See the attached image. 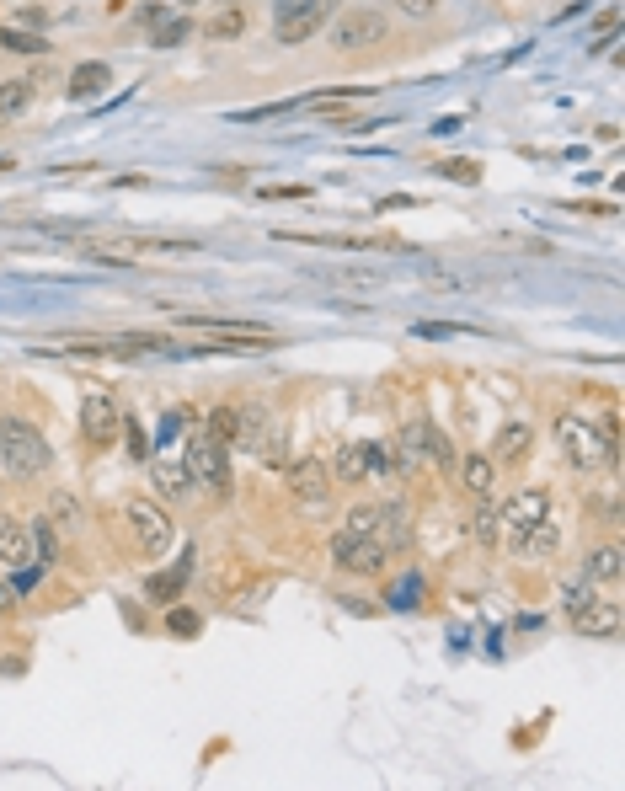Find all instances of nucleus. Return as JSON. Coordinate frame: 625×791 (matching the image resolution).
Returning a JSON list of instances; mask_svg holds the SVG:
<instances>
[{"label":"nucleus","instance_id":"1","mask_svg":"<svg viewBox=\"0 0 625 791\" xmlns=\"http://www.w3.org/2000/svg\"><path fill=\"white\" fill-rule=\"evenodd\" d=\"M556 444H561V455L572 460V471H583V476H599V471L615 465V439H609L599 423L577 417V412H567L556 423Z\"/></svg>","mask_w":625,"mask_h":791},{"label":"nucleus","instance_id":"2","mask_svg":"<svg viewBox=\"0 0 625 791\" xmlns=\"http://www.w3.org/2000/svg\"><path fill=\"white\" fill-rule=\"evenodd\" d=\"M0 465H6L17 482L43 476L49 471V444H43V433L33 423H22V417H0Z\"/></svg>","mask_w":625,"mask_h":791},{"label":"nucleus","instance_id":"3","mask_svg":"<svg viewBox=\"0 0 625 791\" xmlns=\"http://www.w3.org/2000/svg\"><path fill=\"white\" fill-rule=\"evenodd\" d=\"M332 6L337 0H278V22H273V38L278 43H305V38H316L326 17H332Z\"/></svg>","mask_w":625,"mask_h":791},{"label":"nucleus","instance_id":"4","mask_svg":"<svg viewBox=\"0 0 625 791\" xmlns=\"http://www.w3.org/2000/svg\"><path fill=\"white\" fill-rule=\"evenodd\" d=\"M187 476L193 482H203V487H230V455H225V439H214L209 428L203 433H193L187 439Z\"/></svg>","mask_w":625,"mask_h":791},{"label":"nucleus","instance_id":"5","mask_svg":"<svg viewBox=\"0 0 625 791\" xmlns=\"http://www.w3.org/2000/svg\"><path fill=\"white\" fill-rule=\"evenodd\" d=\"M385 38V17L374 6H353V11H342V17L332 22V49L342 54H358V49H369V43H380Z\"/></svg>","mask_w":625,"mask_h":791},{"label":"nucleus","instance_id":"6","mask_svg":"<svg viewBox=\"0 0 625 791\" xmlns=\"http://www.w3.org/2000/svg\"><path fill=\"white\" fill-rule=\"evenodd\" d=\"M332 562L342 572H358V578H374L385 567V540L380 535H337L332 540Z\"/></svg>","mask_w":625,"mask_h":791},{"label":"nucleus","instance_id":"7","mask_svg":"<svg viewBox=\"0 0 625 791\" xmlns=\"http://www.w3.org/2000/svg\"><path fill=\"white\" fill-rule=\"evenodd\" d=\"M129 530H134V540H139V551L145 556H161L171 546V519H166V508L150 503V498L129 503Z\"/></svg>","mask_w":625,"mask_h":791},{"label":"nucleus","instance_id":"8","mask_svg":"<svg viewBox=\"0 0 625 791\" xmlns=\"http://www.w3.org/2000/svg\"><path fill=\"white\" fill-rule=\"evenodd\" d=\"M572 626H577V637H588V642H615L625 615H620L615 599H588L583 610H572Z\"/></svg>","mask_w":625,"mask_h":791},{"label":"nucleus","instance_id":"9","mask_svg":"<svg viewBox=\"0 0 625 791\" xmlns=\"http://www.w3.org/2000/svg\"><path fill=\"white\" fill-rule=\"evenodd\" d=\"M81 428H86V439H91V444H113V439H118V428H123L118 401L107 396V391H91V396L81 401Z\"/></svg>","mask_w":625,"mask_h":791},{"label":"nucleus","instance_id":"10","mask_svg":"<svg viewBox=\"0 0 625 791\" xmlns=\"http://www.w3.org/2000/svg\"><path fill=\"white\" fill-rule=\"evenodd\" d=\"M390 465L385 444H342L337 449V482H364V476H380Z\"/></svg>","mask_w":625,"mask_h":791},{"label":"nucleus","instance_id":"11","mask_svg":"<svg viewBox=\"0 0 625 791\" xmlns=\"http://www.w3.org/2000/svg\"><path fill=\"white\" fill-rule=\"evenodd\" d=\"M497 519H503V530H529V524H540V519H551V492H540V487H529V492H513V498L497 508Z\"/></svg>","mask_w":625,"mask_h":791},{"label":"nucleus","instance_id":"12","mask_svg":"<svg viewBox=\"0 0 625 791\" xmlns=\"http://www.w3.org/2000/svg\"><path fill=\"white\" fill-rule=\"evenodd\" d=\"M284 476H289V492L294 498H305V503H321L326 492H332V471H326L321 460H294Z\"/></svg>","mask_w":625,"mask_h":791},{"label":"nucleus","instance_id":"13","mask_svg":"<svg viewBox=\"0 0 625 791\" xmlns=\"http://www.w3.org/2000/svg\"><path fill=\"white\" fill-rule=\"evenodd\" d=\"M556 546H561V535L551 519L529 524V530H513V556H524V562H551Z\"/></svg>","mask_w":625,"mask_h":791},{"label":"nucleus","instance_id":"14","mask_svg":"<svg viewBox=\"0 0 625 791\" xmlns=\"http://www.w3.org/2000/svg\"><path fill=\"white\" fill-rule=\"evenodd\" d=\"M107 86H113V70H107L102 59H91V65H75V75H70V102H97Z\"/></svg>","mask_w":625,"mask_h":791},{"label":"nucleus","instance_id":"15","mask_svg":"<svg viewBox=\"0 0 625 791\" xmlns=\"http://www.w3.org/2000/svg\"><path fill=\"white\" fill-rule=\"evenodd\" d=\"M460 482L471 498H492V487H497V460L492 455H465L460 460Z\"/></svg>","mask_w":625,"mask_h":791},{"label":"nucleus","instance_id":"16","mask_svg":"<svg viewBox=\"0 0 625 791\" xmlns=\"http://www.w3.org/2000/svg\"><path fill=\"white\" fill-rule=\"evenodd\" d=\"M529 449H535V428L529 423H508V428H497V439H492V460H524Z\"/></svg>","mask_w":625,"mask_h":791},{"label":"nucleus","instance_id":"17","mask_svg":"<svg viewBox=\"0 0 625 791\" xmlns=\"http://www.w3.org/2000/svg\"><path fill=\"white\" fill-rule=\"evenodd\" d=\"M0 562H6V567L38 562V556H33V530H22V524H0Z\"/></svg>","mask_w":625,"mask_h":791},{"label":"nucleus","instance_id":"18","mask_svg":"<svg viewBox=\"0 0 625 791\" xmlns=\"http://www.w3.org/2000/svg\"><path fill=\"white\" fill-rule=\"evenodd\" d=\"M145 22L155 27V43H161V49H177V43L193 38V22L177 17V11H161V6H155V11H145Z\"/></svg>","mask_w":625,"mask_h":791},{"label":"nucleus","instance_id":"19","mask_svg":"<svg viewBox=\"0 0 625 791\" xmlns=\"http://www.w3.org/2000/svg\"><path fill=\"white\" fill-rule=\"evenodd\" d=\"M150 482L161 498H187L193 492V476H187V465H171V460H155L150 465Z\"/></svg>","mask_w":625,"mask_h":791},{"label":"nucleus","instance_id":"20","mask_svg":"<svg viewBox=\"0 0 625 791\" xmlns=\"http://www.w3.org/2000/svg\"><path fill=\"white\" fill-rule=\"evenodd\" d=\"M396 508H374V503H358L348 508V524H342V535H385V524Z\"/></svg>","mask_w":625,"mask_h":791},{"label":"nucleus","instance_id":"21","mask_svg":"<svg viewBox=\"0 0 625 791\" xmlns=\"http://www.w3.org/2000/svg\"><path fill=\"white\" fill-rule=\"evenodd\" d=\"M33 97H38V86L27 81V75H11V81H0V113H6V118L27 113V107H33Z\"/></svg>","mask_w":625,"mask_h":791},{"label":"nucleus","instance_id":"22","mask_svg":"<svg viewBox=\"0 0 625 791\" xmlns=\"http://www.w3.org/2000/svg\"><path fill=\"white\" fill-rule=\"evenodd\" d=\"M423 594H428V583L417 578V572H406V578H396L390 583V610H417V604H423Z\"/></svg>","mask_w":625,"mask_h":791},{"label":"nucleus","instance_id":"23","mask_svg":"<svg viewBox=\"0 0 625 791\" xmlns=\"http://www.w3.org/2000/svg\"><path fill=\"white\" fill-rule=\"evenodd\" d=\"M620 572H625L620 546H604V551H593V556H588V583H615Z\"/></svg>","mask_w":625,"mask_h":791},{"label":"nucleus","instance_id":"24","mask_svg":"<svg viewBox=\"0 0 625 791\" xmlns=\"http://www.w3.org/2000/svg\"><path fill=\"white\" fill-rule=\"evenodd\" d=\"M241 33H246V11L241 6H230V11H220V17L203 22V38H241Z\"/></svg>","mask_w":625,"mask_h":791},{"label":"nucleus","instance_id":"25","mask_svg":"<svg viewBox=\"0 0 625 791\" xmlns=\"http://www.w3.org/2000/svg\"><path fill=\"white\" fill-rule=\"evenodd\" d=\"M0 49H11V54H43L49 43H43L38 33H27V27H0Z\"/></svg>","mask_w":625,"mask_h":791},{"label":"nucleus","instance_id":"26","mask_svg":"<svg viewBox=\"0 0 625 791\" xmlns=\"http://www.w3.org/2000/svg\"><path fill=\"white\" fill-rule=\"evenodd\" d=\"M49 514H54V519H49L54 530H75V514H81V503H75L70 492H54V498H49Z\"/></svg>","mask_w":625,"mask_h":791},{"label":"nucleus","instance_id":"27","mask_svg":"<svg viewBox=\"0 0 625 791\" xmlns=\"http://www.w3.org/2000/svg\"><path fill=\"white\" fill-rule=\"evenodd\" d=\"M476 540L481 546H497V540H503V519H497V508H487V503L476 508Z\"/></svg>","mask_w":625,"mask_h":791},{"label":"nucleus","instance_id":"28","mask_svg":"<svg viewBox=\"0 0 625 791\" xmlns=\"http://www.w3.org/2000/svg\"><path fill=\"white\" fill-rule=\"evenodd\" d=\"M33 556H38V562H43V567H49V562H54V556H59V540H54V524H33Z\"/></svg>","mask_w":625,"mask_h":791},{"label":"nucleus","instance_id":"29","mask_svg":"<svg viewBox=\"0 0 625 791\" xmlns=\"http://www.w3.org/2000/svg\"><path fill=\"white\" fill-rule=\"evenodd\" d=\"M236 428H241V412L236 407H220V412L209 417V433H214V439H225V444L236 439Z\"/></svg>","mask_w":625,"mask_h":791},{"label":"nucleus","instance_id":"30","mask_svg":"<svg viewBox=\"0 0 625 791\" xmlns=\"http://www.w3.org/2000/svg\"><path fill=\"white\" fill-rule=\"evenodd\" d=\"M439 177L465 182V188H476V182H481V166H476V161H444V166H439Z\"/></svg>","mask_w":625,"mask_h":791},{"label":"nucleus","instance_id":"31","mask_svg":"<svg viewBox=\"0 0 625 791\" xmlns=\"http://www.w3.org/2000/svg\"><path fill=\"white\" fill-rule=\"evenodd\" d=\"M166 631H171V637H198L203 620H198L193 610H171V615H166Z\"/></svg>","mask_w":625,"mask_h":791},{"label":"nucleus","instance_id":"32","mask_svg":"<svg viewBox=\"0 0 625 791\" xmlns=\"http://www.w3.org/2000/svg\"><path fill=\"white\" fill-rule=\"evenodd\" d=\"M182 578H187V562H182L177 572H166V578H150V588H145V594H150V599H171V594L182 588Z\"/></svg>","mask_w":625,"mask_h":791},{"label":"nucleus","instance_id":"33","mask_svg":"<svg viewBox=\"0 0 625 791\" xmlns=\"http://www.w3.org/2000/svg\"><path fill=\"white\" fill-rule=\"evenodd\" d=\"M401 11H406V17H433L439 0H401Z\"/></svg>","mask_w":625,"mask_h":791},{"label":"nucleus","instance_id":"34","mask_svg":"<svg viewBox=\"0 0 625 791\" xmlns=\"http://www.w3.org/2000/svg\"><path fill=\"white\" fill-rule=\"evenodd\" d=\"M17 22L22 27H43V6H17Z\"/></svg>","mask_w":625,"mask_h":791},{"label":"nucleus","instance_id":"35","mask_svg":"<svg viewBox=\"0 0 625 791\" xmlns=\"http://www.w3.org/2000/svg\"><path fill=\"white\" fill-rule=\"evenodd\" d=\"M177 428H182V412H171V417H161V428H155V433H161V439H171Z\"/></svg>","mask_w":625,"mask_h":791},{"label":"nucleus","instance_id":"36","mask_svg":"<svg viewBox=\"0 0 625 791\" xmlns=\"http://www.w3.org/2000/svg\"><path fill=\"white\" fill-rule=\"evenodd\" d=\"M455 327H444V321H428V327H417V337H449Z\"/></svg>","mask_w":625,"mask_h":791},{"label":"nucleus","instance_id":"37","mask_svg":"<svg viewBox=\"0 0 625 791\" xmlns=\"http://www.w3.org/2000/svg\"><path fill=\"white\" fill-rule=\"evenodd\" d=\"M11 604H17V588H6V583H0V615H6Z\"/></svg>","mask_w":625,"mask_h":791},{"label":"nucleus","instance_id":"38","mask_svg":"<svg viewBox=\"0 0 625 791\" xmlns=\"http://www.w3.org/2000/svg\"><path fill=\"white\" fill-rule=\"evenodd\" d=\"M17 6H33V0H17Z\"/></svg>","mask_w":625,"mask_h":791},{"label":"nucleus","instance_id":"39","mask_svg":"<svg viewBox=\"0 0 625 791\" xmlns=\"http://www.w3.org/2000/svg\"><path fill=\"white\" fill-rule=\"evenodd\" d=\"M230 6H241V0H230Z\"/></svg>","mask_w":625,"mask_h":791},{"label":"nucleus","instance_id":"40","mask_svg":"<svg viewBox=\"0 0 625 791\" xmlns=\"http://www.w3.org/2000/svg\"><path fill=\"white\" fill-rule=\"evenodd\" d=\"M0 123H6V113H0Z\"/></svg>","mask_w":625,"mask_h":791}]
</instances>
